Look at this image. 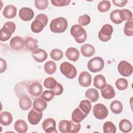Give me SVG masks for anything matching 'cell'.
<instances>
[{
    "instance_id": "9c48e42d",
    "label": "cell",
    "mask_w": 133,
    "mask_h": 133,
    "mask_svg": "<svg viewBox=\"0 0 133 133\" xmlns=\"http://www.w3.org/2000/svg\"><path fill=\"white\" fill-rule=\"evenodd\" d=\"M117 70L121 75L125 77H128L131 75L132 73V66L127 61L123 60L119 62Z\"/></svg>"
},
{
    "instance_id": "484cf974",
    "label": "cell",
    "mask_w": 133,
    "mask_h": 133,
    "mask_svg": "<svg viewBox=\"0 0 133 133\" xmlns=\"http://www.w3.org/2000/svg\"><path fill=\"white\" fill-rule=\"evenodd\" d=\"M38 41L32 37H28L25 41V46L29 51H34L37 49Z\"/></svg>"
},
{
    "instance_id": "52a82bcc",
    "label": "cell",
    "mask_w": 133,
    "mask_h": 133,
    "mask_svg": "<svg viewBox=\"0 0 133 133\" xmlns=\"http://www.w3.org/2000/svg\"><path fill=\"white\" fill-rule=\"evenodd\" d=\"M113 29L111 25L109 24H104L98 33L99 39L103 42H107L111 38Z\"/></svg>"
},
{
    "instance_id": "f35d334b",
    "label": "cell",
    "mask_w": 133,
    "mask_h": 133,
    "mask_svg": "<svg viewBox=\"0 0 133 133\" xmlns=\"http://www.w3.org/2000/svg\"><path fill=\"white\" fill-rule=\"evenodd\" d=\"M128 85V81L126 79L124 78H119L115 82V86L117 88L120 90H124L126 89Z\"/></svg>"
},
{
    "instance_id": "3957f363",
    "label": "cell",
    "mask_w": 133,
    "mask_h": 133,
    "mask_svg": "<svg viewBox=\"0 0 133 133\" xmlns=\"http://www.w3.org/2000/svg\"><path fill=\"white\" fill-rule=\"evenodd\" d=\"M70 33L78 43H84L87 38V33L84 29L79 24L73 25L70 30Z\"/></svg>"
},
{
    "instance_id": "74e56055",
    "label": "cell",
    "mask_w": 133,
    "mask_h": 133,
    "mask_svg": "<svg viewBox=\"0 0 133 133\" xmlns=\"http://www.w3.org/2000/svg\"><path fill=\"white\" fill-rule=\"evenodd\" d=\"M124 34L128 36H131L133 35V21L131 20L128 21L125 23L124 28Z\"/></svg>"
},
{
    "instance_id": "f6af8a7d",
    "label": "cell",
    "mask_w": 133,
    "mask_h": 133,
    "mask_svg": "<svg viewBox=\"0 0 133 133\" xmlns=\"http://www.w3.org/2000/svg\"><path fill=\"white\" fill-rule=\"evenodd\" d=\"M70 0H51V3L54 6L57 7L64 6L69 5Z\"/></svg>"
},
{
    "instance_id": "4dcf8cb0",
    "label": "cell",
    "mask_w": 133,
    "mask_h": 133,
    "mask_svg": "<svg viewBox=\"0 0 133 133\" xmlns=\"http://www.w3.org/2000/svg\"><path fill=\"white\" fill-rule=\"evenodd\" d=\"M106 84V79L105 77L101 75H97L94 79V85L97 89H101Z\"/></svg>"
},
{
    "instance_id": "f1b7e54d",
    "label": "cell",
    "mask_w": 133,
    "mask_h": 133,
    "mask_svg": "<svg viewBox=\"0 0 133 133\" xmlns=\"http://www.w3.org/2000/svg\"><path fill=\"white\" fill-rule=\"evenodd\" d=\"M119 128L123 132H129L132 129L131 123L127 119H123L119 123Z\"/></svg>"
},
{
    "instance_id": "ee69618b",
    "label": "cell",
    "mask_w": 133,
    "mask_h": 133,
    "mask_svg": "<svg viewBox=\"0 0 133 133\" xmlns=\"http://www.w3.org/2000/svg\"><path fill=\"white\" fill-rule=\"evenodd\" d=\"M79 24L82 26H85L88 25L90 22V17L89 15L85 14L81 16L78 19Z\"/></svg>"
},
{
    "instance_id": "8d00e7d4",
    "label": "cell",
    "mask_w": 133,
    "mask_h": 133,
    "mask_svg": "<svg viewBox=\"0 0 133 133\" xmlns=\"http://www.w3.org/2000/svg\"><path fill=\"white\" fill-rule=\"evenodd\" d=\"M111 7V3L109 1H102L98 5V10L101 12L108 11Z\"/></svg>"
},
{
    "instance_id": "8fae6325",
    "label": "cell",
    "mask_w": 133,
    "mask_h": 133,
    "mask_svg": "<svg viewBox=\"0 0 133 133\" xmlns=\"http://www.w3.org/2000/svg\"><path fill=\"white\" fill-rule=\"evenodd\" d=\"M56 123L55 119L48 118L44 121L42 123V128L46 133H57L56 128Z\"/></svg>"
},
{
    "instance_id": "9a60e30c",
    "label": "cell",
    "mask_w": 133,
    "mask_h": 133,
    "mask_svg": "<svg viewBox=\"0 0 133 133\" xmlns=\"http://www.w3.org/2000/svg\"><path fill=\"white\" fill-rule=\"evenodd\" d=\"M19 15L21 20L24 21H29L32 19L34 16L33 10L29 7H23L19 10Z\"/></svg>"
},
{
    "instance_id": "d6986e66",
    "label": "cell",
    "mask_w": 133,
    "mask_h": 133,
    "mask_svg": "<svg viewBox=\"0 0 133 133\" xmlns=\"http://www.w3.org/2000/svg\"><path fill=\"white\" fill-rule=\"evenodd\" d=\"M87 115L84 113L79 107H77L72 113V120L76 123H80L86 117Z\"/></svg>"
},
{
    "instance_id": "ac0fdd59",
    "label": "cell",
    "mask_w": 133,
    "mask_h": 133,
    "mask_svg": "<svg viewBox=\"0 0 133 133\" xmlns=\"http://www.w3.org/2000/svg\"><path fill=\"white\" fill-rule=\"evenodd\" d=\"M65 55L69 60L75 62L79 58V52L78 49L75 48L69 47L65 51Z\"/></svg>"
},
{
    "instance_id": "ba28073f",
    "label": "cell",
    "mask_w": 133,
    "mask_h": 133,
    "mask_svg": "<svg viewBox=\"0 0 133 133\" xmlns=\"http://www.w3.org/2000/svg\"><path fill=\"white\" fill-rule=\"evenodd\" d=\"M92 112L94 116L99 119L105 118L108 115V110L107 108L102 103H98L94 105Z\"/></svg>"
},
{
    "instance_id": "7bdbcfd3",
    "label": "cell",
    "mask_w": 133,
    "mask_h": 133,
    "mask_svg": "<svg viewBox=\"0 0 133 133\" xmlns=\"http://www.w3.org/2000/svg\"><path fill=\"white\" fill-rule=\"evenodd\" d=\"M55 95L51 90H46L43 92L41 96V97L46 101H49L54 98Z\"/></svg>"
},
{
    "instance_id": "8992f818",
    "label": "cell",
    "mask_w": 133,
    "mask_h": 133,
    "mask_svg": "<svg viewBox=\"0 0 133 133\" xmlns=\"http://www.w3.org/2000/svg\"><path fill=\"white\" fill-rule=\"evenodd\" d=\"M104 66L103 59L100 57H95L90 59L87 63L88 70L94 73L101 71Z\"/></svg>"
},
{
    "instance_id": "ffe728a7",
    "label": "cell",
    "mask_w": 133,
    "mask_h": 133,
    "mask_svg": "<svg viewBox=\"0 0 133 133\" xmlns=\"http://www.w3.org/2000/svg\"><path fill=\"white\" fill-rule=\"evenodd\" d=\"M81 51L82 55L85 57H90L95 52L94 47L90 44H85L81 47Z\"/></svg>"
},
{
    "instance_id": "e0dca14e",
    "label": "cell",
    "mask_w": 133,
    "mask_h": 133,
    "mask_svg": "<svg viewBox=\"0 0 133 133\" xmlns=\"http://www.w3.org/2000/svg\"><path fill=\"white\" fill-rule=\"evenodd\" d=\"M32 56L38 62H42L44 61L48 57L47 53L44 50L41 48H37L33 51Z\"/></svg>"
},
{
    "instance_id": "30bf717a",
    "label": "cell",
    "mask_w": 133,
    "mask_h": 133,
    "mask_svg": "<svg viewBox=\"0 0 133 133\" xmlns=\"http://www.w3.org/2000/svg\"><path fill=\"white\" fill-rule=\"evenodd\" d=\"M9 45L12 49L15 51H20L24 48L25 46V41L20 36H14L10 40Z\"/></svg>"
},
{
    "instance_id": "d4e9b609",
    "label": "cell",
    "mask_w": 133,
    "mask_h": 133,
    "mask_svg": "<svg viewBox=\"0 0 133 133\" xmlns=\"http://www.w3.org/2000/svg\"><path fill=\"white\" fill-rule=\"evenodd\" d=\"M47 106V103L46 101L42 98H37L33 101V108L34 109L42 112L46 109Z\"/></svg>"
},
{
    "instance_id": "f546056e",
    "label": "cell",
    "mask_w": 133,
    "mask_h": 133,
    "mask_svg": "<svg viewBox=\"0 0 133 133\" xmlns=\"http://www.w3.org/2000/svg\"><path fill=\"white\" fill-rule=\"evenodd\" d=\"M123 107L122 102L118 100H114L110 104V109L111 111L116 114H120L123 111Z\"/></svg>"
},
{
    "instance_id": "603a6c76",
    "label": "cell",
    "mask_w": 133,
    "mask_h": 133,
    "mask_svg": "<svg viewBox=\"0 0 133 133\" xmlns=\"http://www.w3.org/2000/svg\"><path fill=\"white\" fill-rule=\"evenodd\" d=\"M59 130L62 133H71V122L68 120H61L59 123Z\"/></svg>"
},
{
    "instance_id": "7dc6e473",
    "label": "cell",
    "mask_w": 133,
    "mask_h": 133,
    "mask_svg": "<svg viewBox=\"0 0 133 133\" xmlns=\"http://www.w3.org/2000/svg\"><path fill=\"white\" fill-rule=\"evenodd\" d=\"M51 90L53 91L55 95L58 96L61 95L63 92V88L62 86L59 83H57L56 86L54 88H52Z\"/></svg>"
},
{
    "instance_id": "60d3db41",
    "label": "cell",
    "mask_w": 133,
    "mask_h": 133,
    "mask_svg": "<svg viewBox=\"0 0 133 133\" xmlns=\"http://www.w3.org/2000/svg\"><path fill=\"white\" fill-rule=\"evenodd\" d=\"M57 81L53 77H49L46 78L44 81V86L47 88L50 89H52L54 88L56 85H57Z\"/></svg>"
},
{
    "instance_id": "cb8c5ba5",
    "label": "cell",
    "mask_w": 133,
    "mask_h": 133,
    "mask_svg": "<svg viewBox=\"0 0 133 133\" xmlns=\"http://www.w3.org/2000/svg\"><path fill=\"white\" fill-rule=\"evenodd\" d=\"M85 97L90 102H94L97 101L99 99V92L95 88H89L86 90Z\"/></svg>"
},
{
    "instance_id": "7402d4cb",
    "label": "cell",
    "mask_w": 133,
    "mask_h": 133,
    "mask_svg": "<svg viewBox=\"0 0 133 133\" xmlns=\"http://www.w3.org/2000/svg\"><path fill=\"white\" fill-rule=\"evenodd\" d=\"M12 122V115L7 111L2 112L0 114V123L4 126H8Z\"/></svg>"
},
{
    "instance_id": "44dd1931",
    "label": "cell",
    "mask_w": 133,
    "mask_h": 133,
    "mask_svg": "<svg viewBox=\"0 0 133 133\" xmlns=\"http://www.w3.org/2000/svg\"><path fill=\"white\" fill-rule=\"evenodd\" d=\"M17 14V8L12 5H7L3 11V15L6 18L11 19L16 17Z\"/></svg>"
},
{
    "instance_id": "7c38bea8",
    "label": "cell",
    "mask_w": 133,
    "mask_h": 133,
    "mask_svg": "<svg viewBox=\"0 0 133 133\" xmlns=\"http://www.w3.org/2000/svg\"><path fill=\"white\" fill-rule=\"evenodd\" d=\"M29 92L33 97H38L42 93L43 87L42 84L38 82H33L31 83L28 87Z\"/></svg>"
},
{
    "instance_id": "4fadbf2b",
    "label": "cell",
    "mask_w": 133,
    "mask_h": 133,
    "mask_svg": "<svg viewBox=\"0 0 133 133\" xmlns=\"http://www.w3.org/2000/svg\"><path fill=\"white\" fill-rule=\"evenodd\" d=\"M42 116V112L38 111L33 109L29 112L28 115V119L30 124L33 125H35L40 122Z\"/></svg>"
},
{
    "instance_id": "4316f807",
    "label": "cell",
    "mask_w": 133,
    "mask_h": 133,
    "mask_svg": "<svg viewBox=\"0 0 133 133\" xmlns=\"http://www.w3.org/2000/svg\"><path fill=\"white\" fill-rule=\"evenodd\" d=\"M19 105L22 110L26 111L31 108L32 101L29 97L27 96H23L19 100Z\"/></svg>"
},
{
    "instance_id": "5bb4252c",
    "label": "cell",
    "mask_w": 133,
    "mask_h": 133,
    "mask_svg": "<svg viewBox=\"0 0 133 133\" xmlns=\"http://www.w3.org/2000/svg\"><path fill=\"white\" fill-rule=\"evenodd\" d=\"M78 83L83 87L89 86L91 83V75L90 74L86 71L81 72L78 77Z\"/></svg>"
},
{
    "instance_id": "7a4b0ae2",
    "label": "cell",
    "mask_w": 133,
    "mask_h": 133,
    "mask_svg": "<svg viewBox=\"0 0 133 133\" xmlns=\"http://www.w3.org/2000/svg\"><path fill=\"white\" fill-rule=\"evenodd\" d=\"M49 28L50 30L54 33H63L68 28V21L66 19L63 17L55 18L51 21Z\"/></svg>"
},
{
    "instance_id": "836d02e7",
    "label": "cell",
    "mask_w": 133,
    "mask_h": 133,
    "mask_svg": "<svg viewBox=\"0 0 133 133\" xmlns=\"http://www.w3.org/2000/svg\"><path fill=\"white\" fill-rule=\"evenodd\" d=\"M119 16L123 21L124 20L128 21L132 20V12L130 10L127 9H123L120 10Z\"/></svg>"
},
{
    "instance_id": "d590c367",
    "label": "cell",
    "mask_w": 133,
    "mask_h": 133,
    "mask_svg": "<svg viewBox=\"0 0 133 133\" xmlns=\"http://www.w3.org/2000/svg\"><path fill=\"white\" fill-rule=\"evenodd\" d=\"M103 130L104 133H115L116 132V126L111 122L108 121L104 123Z\"/></svg>"
},
{
    "instance_id": "bcb514c9",
    "label": "cell",
    "mask_w": 133,
    "mask_h": 133,
    "mask_svg": "<svg viewBox=\"0 0 133 133\" xmlns=\"http://www.w3.org/2000/svg\"><path fill=\"white\" fill-rule=\"evenodd\" d=\"M71 122V133H76L78 132L81 129V125L79 123H76L73 121Z\"/></svg>"
},
{
    "instance_id": "2e32d148",
    "label": "cell",
    "mask_w": 133,
    "mask_h": 133,
    "mask_svg": "<svg viewBox=\"0 0 133 133\" xmlns=\"http://www.w3.org/2000/svg\"><path fill=\"white\" fill-rule=\"evenodd\" d=\"M101 93L102 97L105 99H110L115 95L113 87L110 84H105L101 88Z\"/></svg>"
},
{
    "instance_id": "83f0119b",
    "label": "cell",
    "mask_w": 133,
    "mask_h": 133,
    "mask_svg": "<svg viewBox=\"0 0 133 133\" xmlns=\"http://www.w3.org/2000/svg\"><path fill=\"white\" fill-rule=\"evenodd\" d=\"M15 129L19 133H24L28 130V127L26 122L22 119H18L15 123Z\"/></svg>"
},
{
    "instance_id": "d6a6232c",
    "label": "cell",
    "mask_w": 133,
    "mask_h": 133,
    "mask_svg": "<svg viewBox=\"0 0 133 133\" xmlns=\"http://www.w3.org/2000/svg\"><path fill=\"white\" fill-rule=\"evenodd\" d=\"M78 107L84 113L88 114L91 109V104L89 101L83 100L80 102Z\"/></svg>"
},
{
    "instance_id": "c3c4849f",
    "label": "cell",
    "mask_w": 133,
    "mask_h": 133,
    "mask_svg": "<svg viewBox=\"0 0 133 133\" xmlns=\"http://www.w3.org/2000/svg\"><path fill=\"white\" fill-rule=\"evenodd\" d=\"M128 2V1H125V0H113L112 1V3L113 4L116 6L122 7L124 6Z\"/></svg>"
},
{
    "instance_id": "1f68e13d",
    "label": "cell",
    "mask_w": 133,
    "mask_h": 133,
    "mask_svg": "<svg viewBox=\"0 0 133 133\" xmlns=\"http://www.w3.org/2000/svg\"><path fill=\"white\" fill-rule=\"evenodd\" d=\"M44 70L48 74H54L57 70V66L53 61H48L44 64Z\"/></svg>"
},
{
    "instance_id": "6da1fadb",
    "label": "cell",
    "mask_w": 133,
    "mask_h": 133,
    "mask_svg": "<svg viewBox=\"0 0 133 133\" xmlns=\"http://www.w3.org/2000/svg\"><path fill=\"white\" fill-rule=\"evenodd\" d=\"M48 21V17L46 15L43 14H38L31 23V29L32 31L35 33L41 32L47 24Z\"/></svg>"
},
{
    "instance_id": "b9f144b4",
    "label": "cell",
    "mask_w": 133,
    "mask_h": 133,
    "mask_svg": "<svg viewBox=\"0 0 133 133\" xmlns=\"http://www.w3.org/2000/svg\"><path fill=\"white\" fill-rule=\"evenodd\" d=\"M49 2L48 0H35L34 4L37 9L44 10L48 6Z\"/></svg>"
},
{
    "instance_id": "e575fe53",
    "label": "cell",
    "mask_w": 133,
    "mask_h": 133,
    "mask_svg": "<svg viewBox=\"0 0 133 133\" xmlns=\"http://www.w3.org/2000/svg\"><path fill=\"white\" fill-rule=\"evenodd\" d=\"M119 11H120V10L116 9L112 11L110 15V18L111 20L115 24H118L123 22L120 18Z\"/></svg>"
},
{
    "instance_id": "681fc988",
    "label": "cell",
    "mask_w": 133,
    "mask_h": 133,
    "mask_svg": "<svg viewBox=\"0 0 133 133\" xmlns=\"http://www.w3.org/2000/svg\"><path fill=\"white\" fill-rule=\"evenodd\" d=\"M0 73H2L5 72L7 69V63L5 60L2 58L0 59Z\"/></svg>"
},
{
    "instance_id": "5b68a950",
    "label": "cell",
    "mask_w": 133,
    "mask_h": 133,
    "mask_svg": "<svg viewBox=\"0 0 133 133\" xmlns=\"http://www.w3.org/2000/svg\"><path fill=\"white\" fill-rule=\"evenodd\" d=\"M61 73L69 79H73L77 75L76 68L68 62H62L60 66Z\"/></svg>"
},
{
    "instance_id": "277c9868",
    "label": "cell",
    "mask_w": 133,
    "mask_h": 133,
    "mask_svg": "<svg viewBox=\"0 0 133 133\" xmlns=\"http://www.w3.org/2000/svg\"><path fill=\"white\" fill-rule=\"evenodd\" d=\"M16 24L12 21L6 22L0 31V40L5 42L8 40L15 31Z\"/></svg>"
},
{
    "instance_id": "ab89813d",
    "label": "cell",
    "mask_w": 133,
    "mask_h": 133,
    "mask_svg": "<svg viewBox=\"0 0 133 133\" xmlns=\"http://www.w3.org/2000/svg\"><path fill=\"white\" fill-rule=\"evenodd\" d=\"M50 56L51 58H52L54 60L59 61L62 58L63 56V54L61 50L56 48L52 49L51 51Z\"/></svg>"
}]
</instances>
